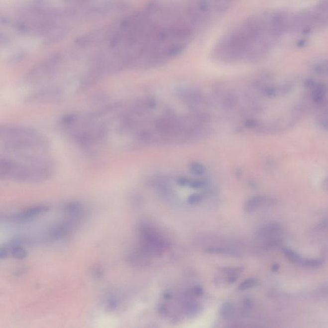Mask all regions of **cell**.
I'll use <instances>...</instances> for the list:
<instances>
[{
  "label": "cell",
  "instance_id": "6da1fadb",
  "mask_svg": "<svg viewBox=\"0 0 328 328\" xmlns=\"http://www.w3.org/2000/svg\"><path fill=\"white\" fill-rule=\"evenodd\" d=\"M1 177L15 182H44L54 173L55 163L48 140L39 131L19 125L1 126Z\"/></svg>",
  "mask_w": 328,
  "mask_h": 328
},
{
  "label": "cell",
  "instance_id": "7a4b0ae2",
  "mask_svg": "<svg viewBox=\"0 0 328 328\" xmlns=\"http://www.w3.org/2000/svg\"><path fill=\"white\" fill-rule=\"evenodd\" d=\"M289 14L264 12L244 20L218 41L215 55L227 61L264 57L279 37L289 31Z\"/></svg>",
  "mask_w": 328,
  "mask_h": 328
},
{
  "label": "cell",
  "instance_id": "3957f363",
  "mask_svg": "<svg viewBox=\"0 0 328 328\" xmlns=\"http://www.w3.org/2000/svg\"><path fill=\"white\" fill-rule=\"evenodd\" d=\"M235 0H189L185 9L196 25L213 21L224 13Z\"/></svg>",
  "mask_w": 328,
  "mask_h": 328
},
{
  "label": "cell",
  "instance_id": "277c9868",
  "mask_svg": "<svg viewBox=\"0 0 328 328\" xmlns=\"http://www.w3.org/2000/svg\"><path fill=\"white\" fill-rule=\"evenodd\" d=\"M137 229L140 248L151 257L162 255L168 245L166 238L148 222H140Z\"/></svg>",
  "mask_w": 328,
  "mask_h": 328
},
{
  "label": "cell",
  "instance_id": "5b68a950",
  "mask_svg": "<svg viewBox=\"0 0 328 328\" xmlns=\"http://www.w3.org/2000/svg\"><path fill=\"white\" fill-rule=\"evenodd\" d=\"M124 6V2L122 0L92 1L88 5L82 6V14L87 16H102L123 9Z\"/></svg>",
  "mask_w": 328,
  "mask_h": 328
},
{
  "label": "cell",
  "instance_id": "8992f818",
  "mask_svg": "<svg viewBox=\"0 0 328 328\" xmlns=\"http://www.w3.org/2000/svg\"><path fill=\"white\" fill-rule=\"evenodd\" d=\"M50 207L46 205H37L21 210L17 213L5 215V219L8 221L15 224H24L32 221L35 218L48 213Z\"/></svg>",
  "mask_w": 328,
  "mask_h": 328
},
{
  "label": "cell",
  "instance_id": "52a82bcc",
  "mask_svg": "<svg viewBox=\"0 0 328 328\" xmlns=\"http://www.w3.org/2000/svg\"><path fill=\"white\" fill-rule=\"evenodd\" d=\"M110 38V27L98 29L78 38L76 44L82 48H89L97 46L103 42H109Z\"/></svg>",
  "mask_w": 328,
  "mask_h": 328
},
{
  "label": "cell",
  "instance_id": "ba28073f",
  "mask_svg": "<svg viewBox=\"0 0 328 328\" xmlns=\"http://www.w3.org/2000/svg\"><path fill=\"white\" fill-rule=\"evenodd\" d=\"M78 222L68 219L64 221L57 223L47 231L44 238L49 241H58L64 239L70 235L75 230Z\"/></svg>",
  "mask_w": 328,
  "mask_h": 328
},
{
  "label": "cell",
  "instance_id": "9c48e42d",
  "mask_svg": "<svg viewBox=\"0 0 328 328\" xmlns=\"http://www.w3.org/2000/svg\"><path fill=\"white\" fill-rule=\"evenodd\" d=\"M62 209L68 219L78 222L83 220L86 216V209L79 202H67L62 205Z\"/></svg>",
  "mask_w": 328,
  "mask_h": 328
},
{
  "label": "cell",
  "instance_id": "30bf717a",
  "mask_svg": "<svg viewBox=\"0 0 328 328\" xmlns=\"http://www.w3.org/2000/svg\"><path fill=\"white\" fill-rule=\"evenodd\" d=\"M151 256L139 246L134 249L128 252L126 254L125 260L129 265L135 267L148 266L151 262Z\"/></svg>",
  "mask_w": 328,
  "mask_h": 328
},
{
  "label": "cell",
  "instance_id": "8fae6325",
  "mask_svg": "<svg viewBox=\"0 0 328 328\" xmlns=\"http://www.w3.org/2000/svg\"><path fill=\"white\" fill-rule=\"evenodd\" d=\"M68 32L69 30L66 26L56 24L43 37L44 44H51L62 41Z\"/></svg>",
  "mask_w": 328,
  "mask_h": 328
},
{
  "label": "cell",
  "instance_id": "7c38bea8",
  "mask_svg": "<svg viewBox=\"0 0 328 328\" xmlns=\"http://www.w3.org/2000/svg\"><path fill=\"white\" fill-rule=\"evenodd\" d=\"M275 204V200L265 196L258 195L254 196L247 200L244 205L245 213L251 214L255 212L259 207L263 205H273Z\"/></svg>",
  "mask_w": 328,
  "mask_h": 328
},
{
  "label": "cell",
  "instance_id": "4fadbf2b",
  "mask_svg": "<svg viewBox=\"0 0 328 328\" xmlns=\"http://www.w3.org/2000/svg\"><path fill=\"white\" fill-rule=\"evenodd\" d=\"M202 305L195 298L184 296L182 301V309L184 313L189 318H194L200 313Z\"/></svg>",
  "mask_w": 328,
  "mask_h": 328
},
{
  "label": "cell",
  "instance_id": "5bb4252c",
  "mask_svg": "<svg viewBox=\"0 0 328 328\" xmlns=\"http://www.w3.org/2000/svg\"><path fill=\"white\" fill-rule=\"evenodd\" d=\"M281 230V227L277 223H269L260 227L256 231L255 238L256 240H267L274 238L278 235Z\"/></svg>",
  "mask_w": 328,
  "mask_h": 328
},
{
  "label": "cell",
  "instance_id": "9a60e30c",
  "mask_svg": "<svg viewBox=\"0 0 328 328\" xmlns=\"http://www.w3.org/2000/svg\"><path fill=\"white\" fill-rule=\"evenodd\" d=\"M205 251L209 254H224V255L231 256H240L242 254L235 248L224 246H211L207 247Z\"/></svg>",
  "mask_w": 328,
  "mask_h": 328
},
{
  "label": "cell",
  "instance_id": "2e32d148",
  "mask_svg": "<svg viewBox=\"0 0 328 328\" xmlns=\"http://www.w3.org/2000/svg\"><path fill=\"white\" fill-rule=\"evenodd\" d=\"M5 245L12 258L16 259V260H22L27 257V251L24 248L23 245L14 244L11 241Z\"/></svg>",
  "mask_w": 328,
  "mask_h": 328
},
{
  "label": "cell",
  "instance_id": "e0dca14e",
  "mask_svg": "<svg viewBox=\"0 0 328 328\" xmlns=\"http://www.w3.org/2000/svg\"><path fill=\"white\" fill-rule=\"evenodd\" d=\"M314 99L319 104H328V87H318L314 92Z\"/></svg>",
  "mask_w": 328,
  "mask_h": 328
},
{
  "label": "cell",
  "instance_id": "ac0fdd59",
  "mask_svg": "<svg viewBox=\"0 0 328 328\" xmlns=\"http://www.w3.org/2000/svg\"><path fill=\"white\" fill-rule=\"evenodd\" d=\"M235 311V307L231 302H225L220 307V315L223 319L229 321L233 318Z\"/></svg>",
  "mask_w": 328,
  "mask_h": 328
},
{
  "label": "cell",
  "instance_id": "d6986e66",
  "mask_svg": "<svg viewBox=\"0 0 328 328\" xmlns=\"http://www.w3.org/2000/svg\"><path fill=\"white\" fill-rule=\"evenodd\" d=\"M119 304V297L113 294V295L107 297L106 302H105V307H106L107 311L113 312L117 310Z\"/></svg>",
  "mask_w": 328,
  "mask_h": 328
},
{
  "label": "cell",
  "instance_id": "ffe728a7",
  "mask_svg": "<svg viewBox=\"0 0 328 328\" xmlns=\"http://www.w3.org/2000/svg\"><path fill=\"white\" fill-rule=\"evenodd\" d=\"M258 281L257 279L254 278H247L246 280L241 282L237 287V291L243 292L247 291L255 287L258 285Z\"/></svg>",
  "mask_w": 328,
  "mask_h": 328
},
{
  "label": "cell",
  "instance_id": "44dd1931",
  "mask_svg": "<svg viewBox=\"0 0 328 328\" xmlns=\"http://www.w3.org/2000/svg\"><path fill=\"white\" fill-rule=\"evenodd\" d=\"M204 292L205 289L204 287L200 285H196L187 289L185 292L184 296L195 298H200V297L204 295Z\"/></svg>",
  "mask_w": 328,
  "mask_h": 328
},
{
  "label": "cell",
  "instance_id": "7402d4cb",
  "mask_svg": "<svg viewBox=\"0 0 328 328\" xmlns=\"http://www.w3.org/2000/svg\"><path fill=\"white\" fill-rule=\"evenodd\" d=\"M282 251L285 256L291 262L296 263V264L302 263L303 259L301 258V256L293 250L288 248V247H283Z\"/></svg>",
  "mask_w": 328,
  "mask_h": 328
},
{
  "label": "cell",
  "instance_id": "603a6c76",
  "mask_svg": "<svg viewBox=\"0 0 328 328\" xmlns=\"http://www.w3.org/2000/svg\"><path fill=\"white\" fill-rule=\"evenodd\" d=\"M220 272L226 277L233 275H239L244 271V267H222L220 269Z\"/></svg>",
  "mask_w": 328,
  "mask_h": 328
},
{
  "label": "cell",
  "instance_id": "cb8c5ba5",
  "mask_svg": "<svg viewBox=\"0 0 328 328\" xmlns=\"http://www.w3.org/2000/svg\"><path fill=\"white\" fill-rule=\"evenodd\" d=\"M90 275L95 280H101L105 275V269L99 264L93 265L90 269Z\"/></svg>",
  "mask_w": 328,
  "mask_h": 328
},
{
  "label": "cell",
  "instance_id": "d4e9b609",
  "mask_svg": "<svg viewBox=\"0 0 328 328\" xmlns=\"http://www.w3.org/2000/svg\"><path fill=\"white\" fill-rule=\"evenodd\" d=\"M61 1H63L66 5L82 7V6L88 5L93 0H61Z\"/></svg>",
  "mask_w": 328,
  "mask_h": 328
},
{
  "label": "cell",
  "instance_id": "484cf974",
  "mask_svg": "<svg viewBox=\"0 0 328 328\" xmlns=\"http://www.w3.org/2000/svg\"><path fill=\"white\" fill-rule=\"evenodd\" d=\"M203 197L200 194H193L187 199V202L190 205H198L202 202Z\"/></svg>",
  "mask_w": 328,
  "mask_h": 328
},
{
  "label": "cell",
  "instance_id": "4316f807",
  "mask_svg": "<svg viewBox=\"0 0 328 328\" xmlns=\"http://www.w3.org/2000/svg\"><path fill=\"white\" fill-rule=\"evenodd\" d=\"M301 264L307 267H317L321 266L323 262L322 260H318V259H309V260H303Z\"/></svg>",
  "mask_w": 328,
  "mask_h": 328
},
{
  "label": "cell",
  "instance_id": "83f0119b",
  "mask_svg": "<svg viewBox=\"0 0 328 328\" xmlns=\"http://www.w3.org/2000/svg\"><path fill=\"white\" fill-rule=\"evenodd\" d=\"M157 312L158 314L161 317H166L168 314L169 310L167 306L164 304H159L157 307Z\"/></svg>",
  "mask_w": 328,
  "mask_h": 328
},
{
  "label": "cell",
  "instance_id": "f1b7e54d",
  "mask_svg": "<svg viewBox=\"0 0 328 328\" xmlns=\"http://www.w3.org/2000/svg\"><path fill=\"white\" fill-rule=\"evenodd\" d=\"M243 309H244L245 311H249L252 309L253 307V301L251 299L246 298L243 300Z\"/></svg>",
  "mask_w": 328,
  "mask_h": 328
},
{
  "label": "cell",
  "instance_id": "f546056e",
  "mask_svg": "<svg viewBox=\"0 0 328 328\" xmlns=\"http://www.w3.org/2000/svg\"><path fill=\"white\" fill-rule=\"evenodd\" d=\"M8 254H9V251L6 248L5 245H2L1 249H0V258L3 260V259L7 258Z\"/></svg>",
  "mask_w": 328,
  "mask_h": 328
},
{
  "label": "cell",
  "instance_id": "4dcf8cb0",
  "mask_svg": "<svg viewBox=\"0 0 328 328\" xmlns=\"http://www.w3.org/2000/svg\"><path fill=\"white\" fill-rule=\"evenodd\" d=\"M163 298L166 300H170L173 298V294L171 292L167 291L163 293Z\"/></svg>",
  "mask_w": 328,
  "mask_h": 328
},
{
  "label": "cell",
  "instance_id": "1f68e13d",
  "mask_svg": "<svg viewBox=\"0 0 328 328\" xmlns=\"http://www.w3.org/2000/svg\"><path fill=\"white\" fill-rule=\"evenodd\" d=\"M323 186L324 189L328 192V176L325 180H324Z\"/></svg>",
  "mask_w": 328,
  "mask_h": 328
},
{
  "label": "cell",
  "instance_id": "d6a6232c",
  "mask_svg": "<svg viewBox=\"0 0 328 328\" xmlns=\"http://www.w3.org/2000/svg\"><path fill=\"white\" fill-rule=\"evenodd\" d=\"M272 269H273V271L274 272L278 271V270L279 269V266L278 265H274L273 267H272Z\"/></svg>",
  "mask_w": 328,
  "mask_h": 328
}]
</instances>
